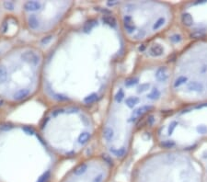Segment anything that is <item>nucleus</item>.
Instances as JSON below:
<instances>
[{"instance_id":"4","label":"nucleus","mask_w":207,"mask_h":182,"mask_svg":"<svg viewBox=\"0 0 207 182\" xmlns=\"http://www.w3.org/2000/svg\"><path fill=\"white\" fill-rule=\"evenodd\" d=\"M45 52L38 44L17 43L0 60V102L16 107L40 96Z\"/></svg>"},{"instance_id":"2","label":"nucleus","mask_w":207,"mask_h":182,"mask_svg":"<svg viewBox=\"0 0 207 182\" xmlns=\"http://www.w3.org/2000/svg\"><path fill=\"white\" fill-rule=\"evenodd\" d=\"M106 99L96 143L99 153L118 167L133 150L143 122L173 102L170 61H140L130 72L117 77Z\"/></svg>"},{"instance_id":"3","label":"nucleus","mask_w":207,"mask_h":182,"mask_svg":"<svg viewBox=\"0 0 207 182\" xmlns=\"http://www.w3.org/2000/svg\"><path fill=\"white\" fill-rule=\"evenodd\" d=\"M37 130L49 150L60 162L80 159L97 142L99 125L92 110L74 104L47 107Z\"/></svg>"},{"instance_id":"5","label":"nucleus","mask_w":207,"mask_h":182,"mask_svg":"<svg viewBox=\"0 0 207 182\" xmlns=\"http://www.w3.org/2000/svg\"><path fill=\"white\" fill-rule=\"evenodd\" d=\"M114 17L129 46H139L166 35L178 24V8L165 1H123Z\"/></svg>"},{"instance_id":"8","label":"nucleus","mask_w":207,"mask_h":182,"mask_svg":"<svg viewBox=\"0 0 207 182\" xmlns=\"http://www.w3.org/2000/svg\"><path fill=\"white\" fill-rule=\"evenodd\" d=\"M204 174L202 162L193 152L159 148L135 163L131 182H204Z\"/></svg>"},{"instance_id":"1","label":"nucleus","mask_w":207,"mask_h":182,"mask_svg":"<svg viewBox=\"0 0 207 182\" xmlns=\"http://www.w3.org/2000/svg\"><path fill=\"white\" fill-rule=\"evenodd\" d=\"M129 47L114 15H91L67 28L45 52L40 99L92 110L107 99Z\"/></svg>"},{"instance_id":"7","label":"nucleus","mask_w":207,"mask_h":182,"mask_svg":"<svg viewBox=\"0 0 207 182\" xmlns=\"http://www.w3.org/2000/svg\"><path fill=\"white\" fill-rule=\"evenodd\" d=\"M157 146L189 151L207 143V102L176 106L163 115L154 130Z\"/></svg>"},{"instance_id":"11","label":"nucleus","mask_w":207,"mask_h":182,"mask_svg":"<svg viewBox=\"0 0 207 182\" xmlns=\"http://www.w3.org/2000/svg\"><path fill=\"white\" fill-rule=\"evenodd\" d=\"M178 25L193 39L207 37V1L183 3L178 8Z\"/></svg>"},{"instance_id":"6","label":"nucleus","mask_w":207,"mask_h":182,"mask_svg":"<svg viewBox=\"0 0 207 182\" xmlns=\"http://www.w3.org/2000/svg\"><path fill=\"white\" fill-rule=\"evenodd\" d=\"M170 93L177 106L207 102V37L192 39L170 61Z\"/></svg>"},{"instance_id":"9","label":"nucleus","mask_w":207,"mask_h":182,"mask_svg":"<svg viewBox=\"0 0 207 182\" xmlns=\"http://www.w3.org/2000/svg\"><path fill=\"white\" fill-rule=\"evenodd\" d=\"M74 1H26L21 3L20 24L35 38H44L59 31L72 15Z\"/></svg>"},{"instance_id":"10","label":"nucleus","mask_w":207,"mask_h":182,"mask_svg":"<svg viewBox=\"0 0 207 182\" xmlns=\"http://www.w3.org/2000/svg\"><path fill=\"white\" fill-rule=\"evenodd\" d=\"M116 168L100 153L88 155L78 159L59 182H110Z\"/></svg>"}]
</instances>
